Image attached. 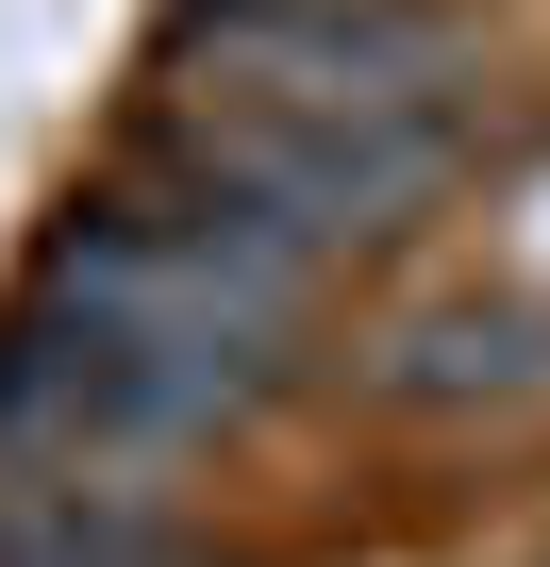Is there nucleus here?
<instances>
[{"mask_svg": "<svg viewBox=\"0 0 550 567\" xmlns=\"http://www.w3.org/2000/svg\"><path fill=\"white\" fill-rule=\"evenodd\" d=\"M367 384H384V401H533V384H550V318H517V301H434V318H401V334L367 351Z\"/></svg>", "mask_w": 550, "mask_h": 567, "instance_id": "7ed1b4c3", "label": "nucleus"}, {"mask_svg": "<svg viewBox=\"0 0 550 567\" xmlns=\"http://www.w3.org/2000/svg\"><path fill=\"white\" fill-rule=\"evenodd\" d=\"M151 567H217V550H151Z\"/></svg>", "mask_w": 550, "mask_h": 567, "instance_id": "39448f33", "label": "nucleus"}, {"mask_svg": "<svg viewBox=\"0 0 550 567\" xmlns=\"http://www.w3.org/2000/svg\"><path fill=\"white\" fill-rule=\"evenodd\" d=\"M184 18H284V0H184Z\"/></svg>", "mask_w": 550, "mask_h": 567, "instance_id": "20e7f679", "label": "nucleus"}, {"mask_svg": "<svg viewBox=\"0 0 550 567\" xmlns=\"http://www.w3.org/2000/svg\"><path fill=\"white\" fill-rule=\"evenodd\" d=\"M151 467L167 451H84V434L0 451V567H151V550H184Z\"/></svg>", "mask_w": 550, "mask_h": 567, "instance_id": "f03ea898", "label": "nucleus"}, {"mask_svg": "<svg viewBox=\"0 0 550 567\" xmlns=\"http://www.w3.org/2000/svg\"><path fill=\"white\" fill-rule=\"evenodd\" d=\"M151 101L217 117H434L467 101V34L434 0H284V18H184Z\"/></svg>", "mask_w": 550, "mask_h": 567, "instance_id": "f257e3e1", "label": "nucleus"}]
</instances>
